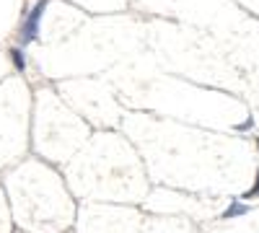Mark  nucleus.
Listing matches in <instances>:
<instances>
[{
	"label": "nucleus",
	"instance_id": "nucleus-1",
	"mask_svg": "<svg viewBox=\"0 0 259 233\" xmlns=\"http://www.w3.org/2000/svg\"><path fill=\"white\" fill-rule=\"evenodd\" d=\"M45 8H47V0H36V6L29 11V18L24 21V26H21V41L29 44V41L36 39V31H39V21L45 16Z\"/></svg>",
	"mask_w": 259,
	"mask_h": 233
},
{
	"label": "nucleus",
	"instance_id": "nucleus-4",
	"mask_svg": "<svg viewBox=\"0 0 259 233\" xmlns=\"http://www.w3.org/2000/svg\"><path fill=\"white\" fill-rule=\"evenodd\" d=\"M256 145H259V143H256Z\"/></svg>",
	"mask_w": 259,
	"mask_h": 233
},
{
	"label": "nucleus",
	"instance_id": "nucleus-2",
	"mask_svg": "<svg viewBox=\"0 0 259 233\" xmlns=\"http://www.w3.org/2000/svg\"><path fill=\"white\" fill-rule=\"evenodd\" d=\"M11 60H13L16 70H24V68H26V57H24V52H21L18 47H13V50H11Z\"/></svg>",
	"mask_w": 259,
	"mask_h": 233
},
{
	"label": "nucleus",
	"instance_id": "nucleus-3",
	"mask_svg": "<svg viewBox=\"0 0 259 233\" xmlns=\"http://www.w3.org/2000/svg\"><path fill=\"white\" fill-rule=\"evenodd\" d=\"M256 195H259V174H256V187L246 192V200H251V197H256Z\"/></svg>",
	"mask_w": 259,
	"mask_h": 233
}]
</instances>
